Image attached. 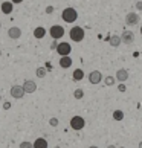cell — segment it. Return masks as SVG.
<instances>
[{"label": "cell", "mask_w": 142, "mask_h": 148, "mask_svg": "<svg viewBox=\"0 0 142 148\" xmlns=\"http://www.w3.org/2000/svg\"><path fill=\"white\" fill-rule=\"evenodd\" d=\"M70 66H72V58H70V57H61V58H60V67L69 69Z\"/></svg>", "instance_id": "obj_14"}, {"label": "cell", "mask_w": 142, "mask_h": 148, "mask_svg": "<svg viewBox=\"0 0 142 148\" xmlns=\"http://www.w3.org/2000/svg\"><path fill=\"white\" fill-rule=\"evenodd\" d=\"M107 148H116V147H115V145H108Z\"/></svg>", "instance_id": "obj_31"}, {"label": "cell", "mask_w": 142, "mask_h": 148, "mask_svg": "<svg viewBox=\"0 0 142 148\" xmlns=\"http://www.w3.org/2000/svg\"><path fill=\"white\" fill-rule=\"evenodd\" d=\"M101 79H102V75L99 70H92L89 73V83L90 84H99Z\"/></svg>", "instance_id": "obj_8"}, {"label": "cell", "mask_w": 142, "mask_h": 148, "mask_svg": "<svg viewBox=\"0 0 142 148\" xmlns=\"http://www.w3.org/2000/svg\"><path fill=\"white\" fill-rule=\"evenodd\" d=\"M8 35H9V38H12V40H19L21 37V29L17 28V26H12V28L8 29Z\"/></svg>", "instance_id": "obj_11"}, {"label": "cell", "mask_w": 142, "mask_h": 148, "mask_svg": "<svg viewBox=\"0 0 142 148\" xmlns=\"http://www.w3.org/2000/svg\"><path fill=\"white\" fill-rule=\"evenodd\" d=\"M116 79L121 81V83H125L128 79V70L127 69H119L116 72Z\"/></svg>", "instance_id": "obj_12"}, {"label": "cell", "mask_w": 142, "mask_h": 148, "mask_svg": "<svg viewBox=\"0 0 142 148\" xmlns=\"http://www.w3.org/2000/svg\"><path fill=\"white\" fill-rule=\"evenodd\" d=\"M139 148H142V140L139 142Z\"/></svg>", "instance_id": "obj_32"}, {"label": "cell", "mask_w": 142, "mask_h": 148, "mask_svg": "<svg viewBox=\"0 0 142 148\" xmlns=\"http://www.w3.org/2000/svg\"><path fill=\"white\" fill-rule=\"evenodd\" d=\"M141 34H142V26H141Z\"/></svg>", "instance_id": "obj_34"}, {"label": "cell", "mask_w": 142, "mask_h": 148, "mask_svg": "<svg viewBox=\"0 0 142 148\" xmlns=\"http://www.w3.org/2000/svg\"><path fill=\"white\" fill-rule=\"evenodd\" d=\"M136 8H138V11H142V2H138V3H136Z\"/></svg>", "instance_id": "obj_28"}, {"label": "cell", "mask_w": 142, "mask_h": 148, "mask_svg": "<svg viewBox=\"0 0 142 148\" xmlns=\"http://www.w3.org/2000/svg\"><path fill=\"white\" fill-rule=\"evenodd\" d=\"M57 46H58V43H57V40H55V41L51 45V49H57Z\"/></svg>", "instance_id": "obj_29"}, {"label": "cell", "mask_w": 142, "mask_h": 148, "mask_svg": "<svg viewBox=\"0 0 142 148\" xmlns=\"http://www.w3.org/2000/svg\"><path fill=\"white\" fill-rule=\"evenodd\" d=\"M69 35H70V40H72V41L80 43V41L84 40V29L81 28V26H73V28L70 29Z\"/></svg>", "instance_id": "obj_2"}, {"label": "cell", "mask_w": 142, "mask_h": 148, "mask_svg": "<svg viewBox=\"0 0 142 148\" xmlns=\"http://www.w3.org/2000/svg\"><path fill=\"white\" fill-rule=\"evenodd\" d=\"M20 148H34V147H32V144H31V142L25 140V142H21V144H20Z\"/></svg>", "instance_id": "obj_23"}, {"label": "cell", "mask_w": 142, "mask_h": 148, "mask_svg": "<svg viewBox=\"0 0 142 148\" xmlns=\"http://www.w3.org/2000/svg\"><path fill=\"white\" fill-rule=\"evenodd\" d=\"M49 125H51V127H57V125H58V119L57 118L49 119Z\"/></svg>", "instance_id": "obj_24"}, {"label": "cell", "mask_w": 142, "mask_h": 148, "mask_svg": "<svg viewBox=\"0 0 142 148\" xmlns=\"http://www.w3.org/2000/svg\"><path fill=\"white\" fill-rule=\"evenodd\" d=\"M89 148H98L96 145H92V147H89Z\"/></svg>", "instance_id": "obj_33"}, {"label": "cell", "mask_w": 142, "mask_h": 148, "mask_svg": "<svg viewBox=\"0 0 142 148\" xmlns=\"http://www.w3.org/2000/svg\"><path fill=\"white\" fill-rule=\"evenodd\" d=\"M125 89H127V87H125V84H119V87H118L119 92H125Z\"/></svg>", "instance_id": "obj_25"}, {"label": "cell", "mask_w": 142, "mask_h": 148, "mask_svg": "<svg viewBox=\"0 0 142 148\" xmlns=\"http://www.w3.org/2000/svg\"><path fill=\"white\" fill-rule=\"evenodd\" d=\"M49 34H51V37L54 38V40H60L63 35H64V28L60 25H54L51 29H49Z\"/></svg>", "instance_id": "obj_4"}, {"label": "cell", "mask_w": 142, "mask_h": 148, "mask_svg": "<svg viewBox=\"0 0 142 148\" xmlns=\"http://www.w3.org/2000/svg\"><path fill=\"white\" fill-rule=\"evenodd\" d=\"M32 147L34 148H47L49 145H47V140L45 138H37L34 140V144H32Z\"/></svg>", "instance_id": "obj_13"}, {"label": "cell", "mask_w": 142, "mask_h": 148, "mask_svg": "<svg viewBox=\"0 0 142 148\" xmlns=\"http://www.w3.org/2000/svg\"><path fill=\"white\" fill-rule=\"evenodd\" d=\"M45 35H46V29L43 28V26H38V28L34 29V37L38 38V40H41V38L45 37Z\"/></svg>", "instance_id": "obj_15"}, {"label": "cell", "mask_w": 142, "mask_h": 148, "mask_svg": "<svg viewBox=\"0 0 142 148\" xmlns=\"http://www.w3.org/2000/svg\"><path fill=\"white\" fill-rule=\"evenodd\" d=\"M73 96H75V99H83L84 90H83V89H76V90L73 92Z\"/></svg>", "instance_id": "obj_20"}, {"label": "cell", "mask_w": 142, "mask_h": 148, "mask_svg": "<svg viewBox=\"0 0 142 148\" xmlns=\"http://www.w3.org/2000/svg\"><path fill=\"white\" fill-rule=\"evenodd\" d=\"M61 18L66 21V23H73V21H76V18H78V12H76V9H73V8H66V9H63V12H61Z\"/></svg>", "instance_id": "obj_1"}, {"label": "cell", "mask_w": 142, "mask_h": 148, "mask_svg": "<svg viewBox=\"0 0 142 148\" xmlns=\"http://www.w3.org/2000/svg\"><path fill=\"white\" fill-rule=\"evenodd\" d=\"M72 78H73V81H81V79L84 78V72L81 69H76V70H73Z\"/></svg>", "instance_id": "obj_17"}, {"label": "cell", "mask_w": 142, "mask_h": 148, "mask_svg": "<svg viewBox=\"0 0 142 148\" xmlns=\"http://www.w3.org/2000/svg\"><path fill=\"white\" fill-rule=\"evenodd\" d=\"M84 125H86V121H84V118H81V116H73L72 119H70V128L75 130V131L83 130Z\"/></svg>", "instance_id": "obj_3"}, {"label": "cell", "mask_w": 142, "mask_h": 148, "mask_svg": "<svg viewBox=\"0 0 142 148\" xmlns=\"http://www.w3.org/2000/svg\"><path fill=\"white\" fill-rule=\"evenodd\" d=\"M113 119L115 121H122L124 119V112L122 110H115L113 112Z\"/></svg>", "instance_id": "obj_19"}, {"label": "cell", "mask_w": 142, "mask_h": 148, "mask_svg": "<svg viewBox=\"0 0 142 148\" xmlns=\"http://www.w3.org/2000/svg\"><path fill=\"white\" fill-rule=\"evenodd\" d=\"M3 108H5V110H9V108H11V104H9V102H5V104H3Z\"/></svg>", "instance_id": "obj_27"}, {"label": "cell", "mask_w": 142, "mask_h": 148, "mask_svg": "<svg viewBox=\"0 0 142 148\" xmlns=\"http://www.w3.org/2000/svg\"><path fill=\"white\" fill-rule=\"evenodd\" d=\"M110 45L113 47H118L119 45H121V38H119V35H112L110 37Z\"/></svg>", "instance_id": "obj_18"}, {"label": "cell", "mask_w": 142, "mask_h": 148, "mask_svg": "<svg viewBox=\"0 0 142 148\" xmlns=\"http://www.w3.org/2000/svg\"><path fill=\"white\" fill-rule=\"evenodd\" d=\"M9 93H11V96H12L14 99H20V98L25 96V92H23V87L21 86H12Z\"/></svg>", "instance_id": "obj_7"}, {"label": "cell", "mask_w": 142, "mask_h": 148, "mask_svg": "<svg viewBox=\"0 0 142 148\" xmlns=\"http://www.w3.org/2000/svg\"><path fill=\"white\" fill-rule=\"evenodd\" d=\"M104 83H106V86H113L115 84V78H113V76H106Z\"/></svg>", "instance_id": "obj_22"}, {"label": "cell", "mask_w": 142, "mask_h": 148, "mask_svg": "<svg viewBox=\"0 0 142 148\" xmlns=\"http://www.w3.org/2000/svg\"><path fill=\"white\" fill-rule=\"evenodd\" d=\"M121 38V43H125V45H132V43L134 41V34L132 31H124L122 35L119 37Z\"/></svg>", "instance_id": "obj_9"}, {"label": "cell", "mask_w": 142, "mask_h": 148, "mask_svg": "<svg viewBox=\"0 0 142 148\" xmlns=\"http://www.w3.org/2000/svg\"><path fill=\"white\" fill-rule=\"evenodd\" d=\"M55 148H60V147H55Z\"/></svg>", "instance_id": "obj_35"}, {"label": "cell", "mask_w": 142, "mask_h": 148, "mask_svg": "<svg viewBox=\"0 0 142 148\" xmlns=\"http://www.w3.org/2000/svg\"><path fill=\"white\" fill-rule=\"evenodd\" d=\"M70 51H72V47H70L69 43H66V41L58 43V46H57V52L60 53V57H69Z\"/></svg>", "instance_id": "obj_5"}, {"label": "cell", "mask_w": 142, "mask_h": 148, "mask_svg": "<svg viewBox=\"0 0 142 148\" xmlns=\"http://www.w3.org/2000/svg\"><path fill=\"white\" fill-rule=\"evenodd\" d=\"M125 23L130 25V26H134L139 23V14L136 12H128L127 15H125Z\"/></svg>", "instance_id": "obj_10"}, {"label": "cell", "mask_w": 142, "mask_h": 148, "mask_svg": "<svg viewBox=\"0 0 142 148\" xmlns=\"http://www.w3.org/2000/svg\"><path fill=\"white\" fill-rule=\"evenodd\" d=\"M21 87H23V92H25V95H26V93H28V95H29V93H34V92L37 90V84H35L32 79H26Z\"/></svg>", "instance_id": "obj_6"}, {"label": "cell", "mask_w": 142, "mask_h": 148, "mask_svg": "<svg viewBox=\"0 0 142 148\" xmlns=\"http://www.w3.org/2000/svg\"><path fill=\"white\" fill-rule=\"evenodd\" d=\"M54 12V6H47L46 8V14H52Z\"/></svg>", "instance_id": "obj_26"}, {"label": "cell", "mask_w": 142, "mask_h": 148, "mask_svg": "<svg viewBox=\"0 0 142 148\" xmlns=\"http://www.w3.org/2000/svg\"><path fill=\"white\" fill-rule=\"evenodd\" d=\"M21 2H23V0H11V3H15V5H19V3H21Z\"/></svg>", "instance_id": "obj_30"}, {"label": "cell", "mask_w": 142, "mask_h": 148, "mask_svg": "<svg viewBox=\"0 0 142 148\" xmlns=\"http://www.w3.org/2000/svg\"><path fill=\"white\" fill-rule=\"evenodd\" d=\"M12 8H14V5L11 2H3L2 3V12L3 14H11L12 12Z\"/></svg>", "instance_id": "obj_16"}, {"label": "cell", "mask_w": 142, "mask_h": 148, "mask_svg": "<svg viewBox=\"0 0 142 148\" xmlns=\"http://www.w3.org/2000/svg\"><path fill=\"white\" fill-rule=\"evenodd\" d=\"M35 75L38 76V78H45V76H46V69L45 67H38L35 70Z\"/></svg>", "instance_id": "obj_21"}]
</instances>
